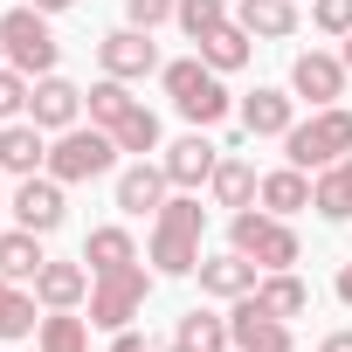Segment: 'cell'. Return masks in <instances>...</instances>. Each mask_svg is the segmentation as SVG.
<instances>
[{
    "label": "cell",
    "mask_w": 352,
    "mask_h": 352,
    "mask_svg": "<svg viewBox=\"0 0 352 352\" xmlns=\"http://www.w3.org/2000/svg\"><path fill=\"white\" fill-rule=\"evenodd\" d=\"M201 228H208V208L194 194H173L152 214V270L159 276H194L201 270Z\"/></svg>",
    "instance_id": "1"
},
{
    "label": "cell",
    "mask_w": 352,
    "mask_h": 352,
    "mask_svg": "<svg viewBox=\"0 0 352 352\" xmlns=\"http://www.w3.org/2000/svg\"><path fill=\"white\" fill-rule=\"evenodd\" d=\"M159 83H166L173 111H180L194 131H208V124H221V118H228V83H221V69H208L201 56L166 63V69H159Z\"/></svg>",
    "instance_id": "2"
},
{
    "label": "cell",
    "mask_w": 352,
    "mask_h": 352,
    "mask_svg": "<svg viewBox=\"0 0 352 352\" xmlns=\"http://www.w3.org/2000/svg\"><path fill=\"white\" fill-rule=\"evenodd\" d=\"M283 152H290V166H304V173L338 166V159L352 152V111H345V104L311 111L304 124H290V131H283Z\"/></svg>",
    "instance_id": "3"
},
{
    "label": "cell",
    "mask_w": 352,
    "mask_h": 352,
    "mask_svg": "<svg viewBox=\"0 0 352 352\" xmlns=\"http://www.w3.org/2000/svg\"><path fill=\"white\" fill-rule=\"evenodd\" d=\"M228 249H242L256 270H290V263L304 256L297 228H290L283 214H270V208H242V214L228 221Z\"/></svg>",
    "instance_id": "4"
},
{
    "label": "cell",
    "mask_w": 352,
    "mask_h": 352,
    "mask_svg": "<svg viewBox=\"0 0 352 352\" xmlns=\"http://www.w3.org/2000/svg\"><path fill=\"white\" fill-rule=\"evenodd\" d=\"M118 166V138L104 131V124H69V131H56V145H49V166L42 173H56L63 187H83V180H97V173H111Z\"/></svg>",
    "instance_id": "5"
},
{
    "label": "cell",
    "mask_w": 352,
    "mask_h": 352,
    "mask_svg": "<svg viewBox=\"0 0 352 352\" xmlns=\"http://www.w3.org/2000/svg\"><path fill=\"white\" fill-rule=\"evenodd\" d=\"M145 297H152V276H145V263L104 270V276H90V324H97V331H124V324L145 311Z\"/></svg>",
    "instance_id": "6"
},
{
    "label": "cell",
    "mask_w": 352,
    "mask_h": 352,
    "mask_svg": "<svg viewBox=\"0 0 352 352\" xmlns=\"http://www.w3.org/2000/svg\"><path fill=\"white\" fill-rule=\"evenodd\" d=\"M0 56H8L21 76H49L56 69V35H49V14L42 8H14V14H0Z\"/></svg>",
    "instance_id": "7"
},
{
    "label": "cell",
    "mask_w": 352,
    "mask_h": 352,
    "mask_svg": "<svg viewBox=\"0 0 352 352\" xmlns=\"http://www.w3.org/2000/svg\"><path fill=\"white\" fill-rule=\"evenodd\" d=\"M345 56H324V49H304L297 63H290V97L297 104H311V111H324V104H338L345 97Z\"/></svg>",
    "instance_id": "8"
},
{
    "label": "cell",
    "mask_w": 352,
    "mask_h": 352,
    "mask_svg": "<svg viewBox=\"0 0 352 352\" xmlns=\"http://www.w3.org/2000/svg\"><path fill=\"white\" fill-rule=\"evenodd\" d=\"M228 338H235V352H297V345H290V318L263 311L256 297H235V311H228Z\"/></svg>",
    "instance_id": "9"
},
{
    "label": "cell",
    "mask_w": 352,
    "mask_h": 352,
    "mask_svg": "<svg viewBox=\"0 0 352 352\" xmlns=\"http://www.w3.org/2000/svg\"><path fill=\"white\" fill-rule=\"evenodd\" d=\"M8 208H14V221H21V228H35V235H56V228H63V214H69V208H63V180H56V173H28V180L14 187V201H8Z\"/></svg>",
    "instance_id": "10"
},
{
    "label": "cell",
    "mask_w": 352,
    "mask_h": 352,
    "mask_svg": "<svg viewBox=\"0 0 352 352\" xmlns=\"http://www.w3.org/2000/svg\"><path fill=\"white\" fill-rule=\"evenodd\" d=\"M97 63H104V76L138 83V76H152V69H159V49H152V35H145V28H111V35L97 42Z\"/></svg>",
    "instance_id": "11"
},
{
    "label": "cell",
    "mask_w": 352,
    "mask_h": 352,
    "mask_svg": "<svg viewBox=\"0 0 352 352\" xmlns=\"http://www.w3.org/2000/svg\"><path fill=\"white\" fill-rule=\"evenodd\" d=\"M159 166H166V180L180 187V194H194L201 180H214V166H221V145H214L208 131H187L180 145H166V159H159Z\"/></svg>",
    "instance_id": "12"
},
{
    "label": "cell",
    "mask_w": 352,
    "mask_h": 352,
    "mask_svg": "<svg viewBox=\"0 0 352 352\" xmlns=\"http://www.w3.org/2000/svg\"><path fill=\"white\" fill-rule=\"evenodd\" d=\"M28 118H35L42 131H69V124L83 118V90L49 69V76H35V90H28Z\"/></svg>",
    "instance_id": "13"
},
{
    "label": "cell",
    "mask_w": 352,
    "mask_h": 352,
    "mask_svg": "<svg viewBox=\"0 0 352 352\" xmlns=\"http://www.w3.org/2000/svg\"><path fill=\"white\" fill-rule=\"evenodd\" d=\"M49 166V131L35 118H8L0 124V173H14V180H28V173Z\"/></svg>",
    "instance_id": "14"
},
{
    "label": "cell",
    "mask_w": 352,
    "mask_h": 352,
    "mask_svg": "<svg viewBox=\"0 0 352 352\" xmlns=\"http://www.w3.org/2000/svg\"><path fill=\"white\" fill-rule=\"evenodd\" d=\"M166 201H173V180H166L159 159H131V166L118 173V208H124V214H159Z\"/></svg>",
    "instance_id": "15"
},
{
    "label": "cell",
    "mask_w": 352,
    "mask_h": 352,
    "mask_svg": "<svg viewBox=\"0 0 352 352\" xmlns=\"http://www.w3.org/2000/svg\"><path fill=\"white\" fill-rule=\"evenodd\" d=\"M194 276H201V290H208V297H221V304H235V297H249V290L263 283V270H256L242 249H228V256H201V270H194Z\"/></svg>",
    "instance_id": "16"
},
{
    "label": "cell",
    "mask_w": 352,
    "mask_h": 352,
    "mask_svg": "<svg viewBox=\"0 0 352 352\" xmlns=\"http://www.w3.org/2000/svg\"><path fill=\"white\" fill-rule=\"evenodd\" d=\"M290 124H297V97H290V90H270V83H263V90L242 97V131H249V138H283Z\"/></svg>",
    "instance_id": "17"
},
{
    "label": "cell",
    "mask_w": 352,
    "mask_h": 352,
    "mask_svg": "<svg viewBox=\"0 0 352 352\" xmlns=\"http://www.w3.org/2000/svg\"><path fill=\"white\" fill-rule=\"evenodd\" d=\"M194 56H201L208 69H221V76H228V69H242V63L256 56V35H249V28H242L235 14H228L221 28H208V35L194 42Z\"/></svg>",
    "instance_id": "18"
},
{
    "label": "cell",
    "mask_w": 352,
    "mask_h": 352,
    "mask_svg": "<svg viewBox=\"0 0 352 352\" xmlns=\"http://www.w3.org/2000/svg\"><path fill=\"white\" fill-rule=\"evenodd\" d=\"M35 297H42V311H76V304L90 297V270H83V263H42Z\"/></svg>",
    "instance_id": "19"
},
{
    "label": "cell",
    "mask_w": 352,
    "mask_h": 352,
    "mask_svg": "<svg viewBox=\"0 0 352 352\" xmlns=\"http://www.w3.org/2000/svg\"><path fill=\"white\" fill-rule=\"evenodd\" d=\"M311 208H318L324 221H352V152H345L338 166L311 173Z\"/></svg>",
    "instance_id": "20"
},
{
    "label": "cell",
    "mask_w": 352,
    "mask_h": 352,
    "mask_svg": "<svg viewBox=\"0 0 352 352\" xmlns=\"http://www.w3.org/2000/svg\"><path fill=\"white\" fill-rule=\"evenodd\" d=\"M263 311H276V318H304L311 311V283L304 276H290V270H263V283L249 290Z\"/></svg>",
    "instance_id": "21"
},
{
    "label": "cell",
    "mask_w": 352,
    "mask_h": 352,
    "mask_svg": "<svg viewBox=\"0 0 352 352\" xmlns=\"http://www.w3.org/2000/svg\"><path fill=\"white\" fill-rule=\"evenodd\" d=\"M235 21H242L256 42H283V35H297V0H242Z\"/></svg>",
    "instance_id": "22"
},
{
    "label": "cell",
    "mask_w": 352,
    "mask_h": 352,
    "mask_svg": "<svg viewBox=\"0 0 352 352\" xmlns=\"http://www.w3.org/2000/svg\"><path fill=\"white\" fill-rule=\"evenodd\" d=\"M270 214H297V208H311V173L304 166H276V173H263V194H256Z\"/></svg>",
    "instance_id": "23"
},
{
    "label": "cell",
    "mask_w": 352,
    "mask_h": 352,
    "mask_svg": "<svg viewBox=\"0 0 352 352\" xmlns=\"http://www.w3.org/2000/svg\"><path fill=\"white\" fill-rule=\"evenodd\" d=\"M208 187H214V201H221V208H235V214H242V208H256V194H263V173H256L249 159H221Z\"/></svg>",
    "instance_id": "24"
},
{
    "label": "cell",
    "mask_w": 352,
    "mask_h": 352,
    "mask_svg": "<svg viewBox=\"0 0 352 352\" xmlns=\"http://www.w3.org/2000/svg\"><path fill=\"white\" fill-rule=\"evenodd\" d=\"M42 235L35 228H14V235H0V276H8V283H35L42 276Z\"/></svg>",
    "instance_id": "25"
},
{
    "label": "cell",
    "mask_w": 352,
    "mask_h": 352,
    "mask_svg": "<svg viewBox=\"0 0 352 352\" xmlns=\"http://www.w3.org/2000/svg\"><path fill=\"white\" fill-rule=\"evenodd\" d=\"M83 111H90V124H104V131H111V124H124V118L138 111V97H131V83H124V76H104V83H90V90H83Z\"/></svg>",
    "instance_id": "26"
},
{
    "label": "cell",
    "mask_w": 352,
    "mask_h": 352,
    "mask_svg": "<svg viewBox=\"0 0 352 352\" xmlns=\"http://www.w3.org/2000/svg\"><path fill=\"white\" fill-rule=\"evenodd\" d=\"M35 283H8L0 276V338H28V331H42V318H35Z\"/></svg>",
    "instance_id": "27"
},
{
    "label": "cell",
    "mask_w": 352,
    "mask_h": 352,
    "mask_svg": "<svg viewBox=\"0 0 352 352\" xmlns=\"http://www.w3.org/2000/svg\"><path fill=\"white\" fill-rule=\"evenodd\" d=\"M83 263H90V276H104V270H124V263H138V242H131L124 228H90V242H83Z\"/></svg>",
    "instance_id": "28"
},
{
    "label": "cell",
    "mask_w": 352,
    "mask_h": 352,
    "mask_svg": "<svg viewBox=\"0 0 352 352\" xmlns=\"http://www.w3.org/2000/svg\"><path fill=\"white\" fill-rule=\"evenodd\" d=\"M35 352H90V318L76 311H49L35 331Z\"/></svg>",
    "instance_id": "29"
},
{
    "label": "cell",
    "mask_w": 352,
    "mask_h": 352,
    "mask_svg": "<svg viewBox=\"0 0 352 352\" xmlns=\"http://www.w3.org/2000/svg\"><path fill=\"white\" fill-rule=\"evenodd\" d=\"M173 345H187V352H235L228 318H214V311H187V318H180V338H173Z\"/></svg>",
    "instance_id": "30"
},
{
    "label": "cell",
    "mask_w": 352,
    "mask_h": 352,
    "mask_svg": "<svg viewBox=\"0 0 352 352\" xmlns=\"http://www.w3.org/2000/svg\"><path fill=\"white\" fill-rule=\"evenodd\" d=\"M111 138H118V152H131V159H145V152H159V118L138 104L124 124H111Z\"/></svg>",
    "instance_id": "31"
},
{
    "label": "cell",
    "mask_w": 352,
    "mask_h": 352,
    "mask_svg": "<svg viewBox=\"0 0 352 352\" xmlns=\"http://www.w3.org/2000/svg\"><path fill=\"white\" fill-rule=\"evenodd\" d=\"M173 21L187 28V42H201L208 28H221V21H228V0H180V14H173Z\"/></svg>",
    "instance_id": "32"
},
{
    "label": "cell",
    "mask_w": 352,
    "mask_h": 352,
    "mask_svg": "<svg viewBox=\"0 0 352 352\" xmlns=\"http://www.w3.org/2000/svg\"><path fill=\"white\" fill-rule=\"evenodd\" d=\"M28 90H35V76H21L14 63H0V118H21L28 111Z\"/></svg>",
    "instance_id": "33"
},
{
    "label": "cell",
    "mask_w": 352,
    "mask_h": 352,
    "mask_svg": "<svg viewBox=\"0 0 352 352\" xmlns=\"http://www.w3.org/2000/svg\"><path fill=\"white\" fill-rule=\"evenodd\" d=\"M173 14H180V0H124V28H145V35Z\"/></svg>",
    "instance_id": "34"
},
{
    "label": "cell",
    "mask_w": 352,
    "mask_h": 352,
    "mask_svg": "<svg viewBox=\"0 0 352 352\" xmlns=\"http://www.w3.org/2000/svg\"><path fill=\"white\" fill-rule=\"evenodd\" d=\"M311 21L345 42V35H352V0H311Z\"/></svg>",
    "instance_id": "35"
},
{
    "label": "cell",
    "mask_w": 352,
    "mask_h": 352,
    "mask_svg": "<svg viewBox=\"0 0 352 352\" xmlns=\"http://www.w3.org/2000/svg\"><path fill=\"white\" fill-rule=\"evenodd\" d=\"M111 352H159V345H152L145 331H131V324H124V331H111Z\"/></svg>",
    "instance_id": "36"
},
{
    "label": "cell",
    "mask_w": 352,
    "mask_h": 352,
    "mask_svg": "<svg viewBox=\"0 0 352 352\" xmlns=\"http://www.w3.org/2000/svg\"><path fill=\"white\" fill-rule=\"evenodd\" d=\"M318 352H352V331H324V345Z\"/></svg>",
    "instance_id": "37"
},
{
    "label": "cell",
    "mask_w": 352,
    "mask_h": 352,
    "mask_svg": "<svg viewBox=\"0 0 352 352\" xmlns=\"http://www.w3.org/2000/svg\"><path fill=\"white\" fill-rule=\"evenodd\" d=\"M338 304H352V263L338 270Z\"/></svg>",
    "instance_id": "38"
},
{
    "label": "cell",
    "mask_w": 352,
    "mask_h": 352,
    "mask_svg": "<svg viewBox=\"0 0 352 352\" xmlns=\"http://www.w3.org/2000/svg\"><path fill=\"white\" fill-rule=\"evenodd\" d=\"M28 8H42V14H63V8H76V0H28Z\"/></svg>",
    "instance_id": "39"
},
{
    "label": "cell",
    "mask_w": 352,
    "mask_h": 352,
    "mask_svg": "<svg viewBox=\"0 0 352 352\" xmlns=\"http://www.w3.org/2000/svg\"><path fill=\"white\" fill-rule=\"evenodd\" d=\"M345 69H352V35H345Z\"/></svg>",
    "instance_id": "40"
},
{
    "label": "cell",
    "mask_w": 352,
    "mask_h": 352,
    "mask_svg": "<svg viewBox=\"0 0 352 352\" xmlns=\"http://www.w3.org/2000/svg\"><path fill=\"white\" fill-rule=\"evenodd\" d=\"M159 352H187V345H159Z\"/></svg>",
    "instance_id": "41"
},
{
    "label": "cell",
    "mask_w": 352,
    "mask_h": 352,
    "mask_svg": "<svg viewBox=\"0 0 352 352\" xmlns=\"http://www.w3.org/2000/svg\"><path fill=\"white\" fill-rule=\"evenodd\" d=\"M0 63H8V56H0Z\"/></svg>",
    "instance_id": "42"
}]
</instances>
